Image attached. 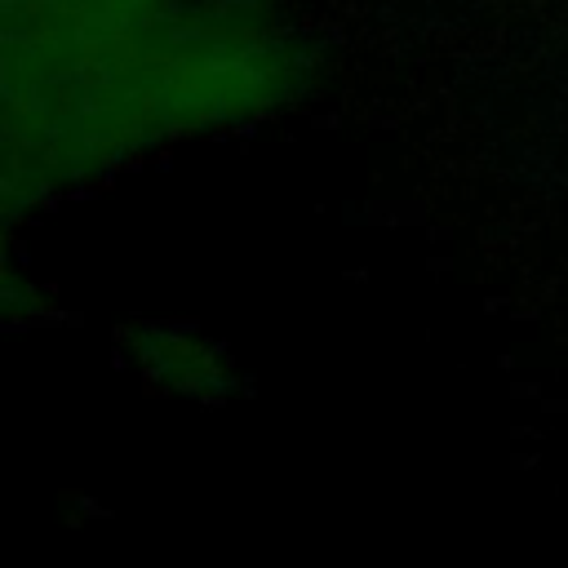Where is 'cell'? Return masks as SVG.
Returning <instances> with one entry per match:
<instances>
[{
  "label": "cell",
  "instance_id": "1",
  "mask_svg": "<svg viewBox=\"0 0 568 568\" xmlns=\"http://www.w3.org/2000/svg\"><path fill=\"white\" fill-rule=\"evenodd\" d=\"M0 44L9 217L151 151L284 115L320 71L306 31L271 0H182L111 27Z\"/></svg>",
  "mask_w": 568,
  "mask_h": 568
},
{
  "label": "cell",
  "instance_id": "2",
  "mask_svg": "<svg viewBox=\"0 0 568 568\" xmlns=\"http://www.w3.org/2000/svg\"><path fill=\"white\" fill-rule=\"evenodd\" d=\"M129 359L138 364V373L173 395H191V399H217L231 390V364L226 355L173 324H146L129 337Z\"/></svg>",
  "mask_w": 568,
  "mask_h": 568
},
{
  "label": "cell",
  "instance_id": "3",
  "mask_svg": "<svg viewBox=\"0 0 568 568\" xmlns=\"http://www.w3.org/2000/svg\"><path fill=\"white\" fill-rule=\"evenodd\" d=\"M182 0H0V36H58L173 9Z\"/></svg>",
  "mask_w": 568,
  "mask_h": 568
}]
</instances>
